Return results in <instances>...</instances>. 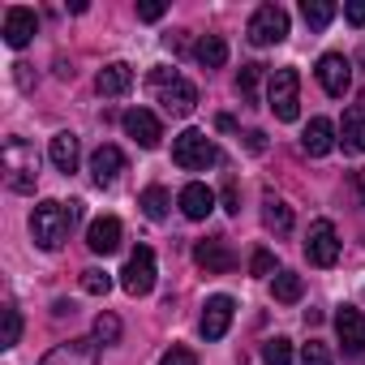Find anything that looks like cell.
Here are the masks:
<instances>
[{
	"label": "cell",
	"mask_w": 365,
	"mask_h": 365,
	"mask_svg": "<svg viewBox=\"0 0 365 365\" xmlns=\"http://www.w3.org/2000/svg\"><path fill=\"white\" fill-rule=\"evenodd\" d=\"M150 86H155V99L163 103L168 116H190L198 108V86L190 78H180L176 69H168V65H159L150 73Z\"/></svg>",
	"instance_id": "6da1fadb"
},
{
	"label": "cell",
	"mask_w": 365,
	"mask_h": 365,
	"mask_svg": "<svg viewBox=\"0 0 365 365\" xmlns=\"http://www.w3.org/2000/svg\"><path fill=\"white\" fill-rule=\"evenodd\" d=\"M69 228H73V211L65 202H52L48 198V202H39L31 211V237H35L39 250H61L69 241Z\"/></svg>",
	"instance_id": "7a4b0ae2"
},
{
	"label": "cell",
	"mask_w": 365,
	"mask_h": 365,
	"mask_svg": "<svg viewBox=\"0 0 365 365\" xmlns=\"http://www.w3.org/2000/svg\"><path fill=\"white\" fill-rule=\"evenodd\" d=\"M172 163L185 168V172H207L211 163H220V150L202 129H185V133L172 138Z\"/></svg>",
	"instance_id": "3957f363"
},
{
	"label": "cell",
	"mask_w": 365,
	"mask_h": 365,
	"mask_svg": "<svg viewBox=\"0 0 365 365\" xmlns=\"http://www.w3.org/2000/svg\"><path fill=\"white\" fill-rule=\"evenodd\" d=\"M267 108L275 112V120H297L301 112V73L297 69H275L267 78Z\"/></svg>",
	"instance_id": "277c9868"
},
{
	"label": "cell",
	"mask_w": 365,
	"mask_h": 365,
	"mask_svg": "<svg viewBox=\"0 0 365 365\" xmlns=\"http://www.w3.org/2000/svg\"><path fill=\"white\" fill-rule=\"evenodd\" d=\"M35 168H39L35 150L22 138H9L5 142V172H9V190L14 194H31L35 190Z\"/></svg>",
	"instance_id": "5b68a950"
},
{
	"label": "cell",
	"mask_w": 365,
	"mask_h": 365,
	"mask_svg": "<svg viewBox=\"0 0 365 365\" xmlns=\"http://www.w3.org/2000/svg\"><path fill=\"white\" fill-rule=\"evenodd\" d=\"M245 35H250L254 48H275V43L288 39V14H284L279 5H262V9H254Z\"/></svg>",
	"instance_id": "8992f818"
},
{
	"label": "cell",
	"mask_w": 365,
	"mask_h": 365,
	"mask_svg": "<svg viewBox=\"0 0 365 365\" xmlns=\"http://www.w3.org/2000/svg\"><path fill=\"white\" fill-rule=\"evenodd\" d=\"M120 288H125L129 297H146V292L155 288V250H150V245H138V250L129 254V262H125V271H120Z\"/></svg>",
	"instance_id": "52a82bcc"
},
{
	"label": "cell",
	"mask_w": 365,
	"mask_h": 365,
	"mask_svg": "<svg viewBox=\"0 0 365 365\" xmlns=\"http://www.w3.org/2000/svg\"><path fill=\"white\" fill-rule=\"evenodd\" d=\"M305 258H309L314 267H335V258H339V237H335V224H331V220H314V224H309Z\"/></svg>",
	"instance_id": "ba28073f"
},
{
	"label": "cell",
	"mask_w": 365,
	"mask_h": 365,
	"mask_svg": "<svg viewBox=\"0 0 365 365\" xmlns=\"http://www.w3.org/2000/svg\"><path fill=\"white\" fill-rule=\"evenodd\" d=\"M232 314H237V301L232 297H211L207 305H202V322H198V331H202V339H224L228 335V327H232Z\"/></svg>",
	"instance_id": "9c48e42d"
},
{
	"label": "cell",
	"mask_w": 365,
	"mask_h": 365,
	"mask_svg": "<svg viewBox=\"0 0 365 365\" xmlns=\"http://www.w3.org/2000/svg\"><path fill=\"white\" fill-rule=\"evenodd\" d=\"M125 133H129L142 150H155V146L163 142V125H159V116L146 112V108H129V112H125Z\"/></svg>",
	"instance_id": "30bf717a"
},
{
	"label": "cell",
	"mask_w": 365,
	"mask_h": 365,
	"mask_svg": "<svg viewBox=\"0 0 365 365\" xmlns=\"http://www.w3.org/2000/svg\"><path fill=\"white\" fill-rule=\"evenodd\" d=\"M194 262H198L207 275H228V271L237 267V254H232V245H228L224 237H215V241H198V245H194Z\"/></svg>",
	"instance_id": "8fae6325"
},
{
	"label": "cell",
	"mask_w": 365,
	"mask_h": 365,
	"mask_svg": "<svg viewBox=\"0 0 365 365\" xmlns=\"http://www.w3.org/2000/svg\"><path fill=\"white\" fill-rule=\"evenodd\" d=\"M318 82H322V91L327 95H348V86H352V65H348V56H339V52H327L322 61H318Z\"/></svg>",
	"instance_id": "7c38bea8"
},
{
	"label": "cell",
	"mask_w": 365,
	"mask_h": 365,
	"mask_svg": "<svg viewBox=\"0 0 365 365\" xmlns=\"http://www.w3.org/2000/svg\"><path fill=\"white\" fill-rule=\"evenodd\" d=\"M39 365H99V339H69V344H56Z\"/></svg>",
	"instance_id": "4fadbf2b"
},
{
	"label": "cell",
	"mask_w": 365,
	"mask_h": 365,
	"mask_svg": "<svg viewBox=\"0 0 365 365\" xmlns=\"http://www.w3.org/2000/svg\"><path fill=\"white\" fill-rule=\"evenodd\" d=\"M335 331H339L344 352H352V356H361V352H365V314H361V309L339 305V314H335Z\"/></svg>",
	"instance_id": "5bb4252c"
},
{
	"label": "cell",
	"mask_w": 365,
	"mask_h": 365,
	"mask_svg": "<svg viewBox=\"0 0 365 365\" xmlns=\"http://www.w3.org/2000/svg\"><path fill=\"white\" fill-rule=\"evenodd\" d=\"M35 31H39L35 9H22V5L5 9V43H9V48H26V43L35 39Z\"/></svg>",
	"instance_id": "9a60e30c"
},
{
	"label": "cell",
	"mask_w": 365,
	"mask_h": 365,
	"mask_svg": "<svg viewBox=\"0 0 365 365\" xmlns=\"http://www.w3.org/2000/svg\"><path fill=\"white\" fill-rule=\"evenodd\" d=\"M86 245H91V254H116L120 250V220L116 215H99L91 228H86Z\"/></svg>",
	"instance_id": "2e32d148"
},
{
	"label": "cell",
	"mask_w": 365,
	"mask_h": 365,
	"mask_svg": "<svg viewBox=\"0 0 365 365\" xmlns=\"http://www.w3.org/2000/svg\"><path fill=\"white\" fill-rule=\"evenodd\" d=\"M180 211H185V220H207L211 211H215V194L202 185V180H190L185 190H180Z\"/></svg>",
	"instance_id": "e0dca14e"
},
{
	"label": "cell",
	"mask_w": 365,
	"mask_h": 365,
	"mask_svg": "<svg viewBox=\"0 0 365 365\" xmlns=\"http://www.w3.org/2000/svg\"><path fill=\"white\" fill-rule=\"evenodd\" d=\"M125 172V155L120 146H99L91 155V176H95V185H112V180Z\"/></svg>",
	"instance_id": "ac0fdd59"
},
{
	"label": "cell",
	"mask_w": 365,
	"mask_h": 365,
	"mask_svg": "<svg viewBox=\"0 0 365 365\" xmlns=\"http://www.w3.org/2000/svg\"><path fill=\"white\" fill-rule=\"evenodd\" d=\"M301 146H305V155H331V146H335V125L327 120V116H314L309 125H305V133H301Z\"/></svg>",
	"instance_id": "d6986e66"
},
{
	"label": "cell",
	"mask_w": 365,
	"mask_h": 365,
	"mask_svg": "<svg viewBox=\"0 0 365 365\" xmlns=\"http://www.w3.org/2000/svg\"><path fill=\"white\" fill-rule=\"evenodd\" d=\"M95 86H99V95H108V99H116V95H125V91L133 86V69H129L125 61H112V65H103V69H99V78H95Z\"/></svg>",
	"instance_id": "ffe728a7"
},
{
	"label": "cell",
	"mask_w": 365,
	"mask_h": 365,
	"mask_svg": "<svg viewBox=\"0 0 365 365\" xmlns=\"http://www.w3.org/2000/svg\"><path fill=\"white\" fill-rule=\"evenodd\" d=\"M262 224H267L275 237H288V232H292V207H288L284 198L267 194V198H262Z\"/></svg>",
	"instance_id": "44dd1931"
},
{
	"label": "cell",
	"mask_w": 365,
	"mask_h": 365,
	"mask_svg": "<svg viewBox=\"0 0 365 365\" xmlns=\"http://www.w3.org/2000/svg\"><path fill=\"white\" fill-rule=\"evenodd\" d=\"M194 56H198L202 69H224L228 65V39L224 35H202L198 48H194Z\"/></svg>",
	"instance_id": "7402d4cb"
},
{
	"label": "cell",
	"mask_w": 365,
	"mask_h": 365,
	"mask_svg": "<svg viewBox=\"0 0 365 365\" xmlns=\"http://www.w3.org/2000/svg\"><path fill=\"white\" fill-rule=\"evenodd\" d=\"M48 155H52V163H56V172H78V138L73 133H56L52 138V146H48Z\"/></svg>",
	"instance_id": "603a6c76"
},
{
	"label": "cell",
	"mask_w": 365,
	"mask_h": 365,
	"mask_svg": "<svg viewBox=\"0 0 365 365\" xmlns=\"http://www.w3.org/2000/svg\"><path fill=\"white\" fill-rule=\"evenodd\" d=\"M301 292H305V284H301L297 271H275V279H271V297H275L279 305H297Z\"/></svg>",
	"instance_id": "cb8c5ba5"
},
{
	"label": "cell",
	"mask_w": 365,
	"mask_h": 365,
	"mask_svg": "<svg viewBox=\"0 0 365 365\" xmlns=\"http://www.w3.org/2000/svg\"><path fill=\"white\" fill-rule=\"evenodd\" d=\"M339 142H344L348 155H365V116H361V112H348V116H344Z\"/></svg>",
	"instance_id": "d4e9b609"
},
{
	"label": "cell",
	"mask_w": 365,
	"mask_h": 365,
	"mask_svg": "<svg viewBox=\"0 0 365 365\" xmlns=\"http://www.w3.org/2000/svg\"><path fill=\"white\" fill-rule=\"evenodd\" d=\"M138 207H142V215L146 220H163L168 215V207H172V198H168V190L163 185H150V190H142V198H138Z\"/></svg>",
	"instance_id": "484cf974"
},
{
	"label": "cell",
	"mask_w": 365,
	"mask_h": 365,
	"mask_svg": "<svg viewBox=\"0 0 365 365\" xmlns=\"http://www.w3.org/2000/svg\"><path fill=\"white\" fill-rule=\"evenodd\" d=\"M301 18H305V26L322 31V26H331V18H335V5H331V0H305V5H301Z\"/></svg>",
	"instance_id": "4316f807"
},
{
	"label": "cell",
	"mask_w": 365,
	"mask_h": 365,
	"mask_svg": "<svg viewBox=\"0 0 365 365\" xmlns=\"http://www.w3.org/2000/svg\"><path fill=\"white\" fill-rule=\"evenodd\" d=\"M258 82H262V65H241V73H237V95H241L245 103H254V99H258Z\"/></svg>",
	"instance_id": "83f0119b"
},
{
	"label": "cell",
	"mask_w": 365,
	"mask_h": 365,
	"mask_svg": "<svg viewBox=\"0 0 365 365\" xmlns=\"http://www.w3.org/2000/svg\"><path fill=\"white\" fill-rule=\"evenodd\" d=\"M262 365H292V339L275 335L262 344Z\"/></svg>",
	"instance_id": "f1b7e54d"
},
{
	"label": "cell",
	"mask_w": 365,
	"mask_h": 365,
	"mask_svg": "<svg viewBox=\"0 0 365 365\" xmlns=\"http://www.w3.org/2000/svg\"><path fill=\"white\" fill-rule=\"evenodd\" d=\"M108 288H112V275H108V271H99V267H86V271H82V292L108 297Z\"/></svg>",
	"instance_id": "f546056e"
},
{
	"label": "cell",
	"mask_w": 365,
	"mask_h": 365,
	"mask_svg": "<svg viewBox=\"0 0 365 365\" xmlns=\"http://www.w3.org/2000/svg\"><path fill=\"white\" fill-rule=\"evenodd\" d=\"M95 339L99 344H116L120 339V318L116 314H99L95 318Z\"/></svg>",
	"instance_id": "4dcf8cb0"
},
{
	"label": "cell",
	"mask_w": 365,
	"mask_h": 365,
	"mask_svg": "<svg viewBox=\"0 0 365 365\" xmlns=\"http://www.w3.org/2000/svg\"><path fill=\"white\" fill-rule=\"evenodd\" d=\"M18 339H22V314H18V305H5V339H0V344L14 348Z\"/></svg>",
	"instance_id": "1f68e13d"
},
{
	"label": "cell",
	"mask_w": 365,
	"mask_h": 365,
	"mask_svg": "<svg viewBox=\"0 0 365 365\" xmlns=\"http://www.w3.org/2000/svg\"><path fill=\"white\" fill-rule=\"evenodd\" d=\"M250 275H258V279H275V254L271 250H254V258H250Z\"/></svg>",
	"instance_id": "d6a6232c"
},
{
	"label": "cell",
	"mask_w": 365,
	"mask_h": 365,
	"mask_svg": "<svg viewBox=\"0 0 365 365\" xmlns=\"http://www.w3.org/2000/svg\"><path fill=\"white\" fill-rule=\"evenodd\" d=\"M301 365H335V361H331V352H327V344H318V339H309V344L301 348Z\"/></svg>",
	"instance_id": "836d02e7"
},
{
	"label": "cell",
	"mask_w": 365,
	"mask_h": 365,
	"mask_svg": "<svg viewBox=\"0 0 365 365\" xmlns=\"http://www.w3.org/2000/svg\"><path fill=\"white\" fill-rule=\"evenodd\" d=\"M159 365H198V356H194L190 348H176V344H172V348L163 352V361H159Z\"/></svg>",
	"instance_id": "e575fe53"
},
{
	"label": "cell",
	"mask_w": 365,
	"mask_h": 365,
	"mask_svg": "<svg viewBox=\"0 0 365 365\" xmlns=\"http://www.w3.org/2000/svg\"><path fill=\"white\" fill-rule=\"evenodd\" d=\"M344 18H348L352 26H365V0H348V5H344Z\"/></svg>",
	"instance_id": "d590c367"
},
{
	"label": "cell",
	"mask_w": 365,
	"mask_h": 365,
	"mask_svg": "<svg viewBox=\"0 0 365 365\" xmlns=\"http://www.w3.org/2000/svg\"><path fill=\"white\" fill-rule=\"evenodd\" d=\"M220 202H224V211H228V215H237V211H241V198H237V185H232V180H228V185H224Z\"/></svg>",
	"instance_id": "8d00e7d4"
},
{
	"label": "cell",
	"mask_w": 365,
	"mask_h": 365,
	"mask_svg": "<svg viewBox=\"0 0 365 365\" xmlns=\"http://www.w3.org/2000/svg\"><path fill=\"white\" fill-rule=\"evenodd\" d=\"M138 18L142 22H159L163 18V5H155V0H150V5H138Z\"/></svg>",
	"instance_id": "74e56055"
},
{
	"label": "cell",
	"mask_w": 365,
	"mask_h": 365,
	"mask_svg": "<svg viewBox=\"0 0 365 365\" xmlns=\"http://www.w3.org/2000/svg\"><path fill=\"white\" fill-rule=\"evenodd\" d=\"M163 43H168L172 52H185V35H180V31H172V35H163Z\"/></svg>",
	"instance_id": "f35d334b"
},
{
	"label": "cell",
	"mask_w": 365,
	"mask_h": 365,
	"mask_svg": "<svg viewBox=\"0 0 365 365\" xmlns=\"http://www.w3.org/2000/svg\"><path fill=\"white\" fill-rule=\"evenodd\" d=\"M361 194H365V172H361Z\"/></svg>",
	"instance_id": "ab89813d"
},
{
	"label": "cell",
	"mask_w": 365,
	"mask_h": 365,
	"mask_svg": "<svg viewBox=\"0 0 365 365\" xmlns=\"http://www.w3.org/2000/svg\"><path fill=\"white\" fill-rule=\"evenodd\" d=\"M361 65H365V48H361Z\"/></svg>",
	"instance_id": "60d3db41"
}]
</instances>
